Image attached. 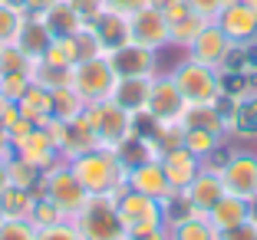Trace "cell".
I'll use <instances>...</instances> for the list:
<instances>
[{
    "mask_svg": "<svg viewBox=\"0 0 257 240\" xmlns=\"http://www.w3.org/2000/svg\"><path fill=\"white\" fill-rule=\"evenodd\" d=\"M0 158H14V142H10L7 128H0Z\"/></svg>",
    "mask_w": 257,
    "mask_h": 240,
    "instance_id": "49",
    "label": "cell"
},
{
    "mask_svg": "<svg viewBox=\"0 0 257 240\" xmlns=\"http://www.w3.org/2000/svg\"><path fill=\"white\" fill-rule=\"evenodd\" d=\"M63 43H66L69 56H73V66H76V63H83V60H92V56H102L99 37H96V30H92L89 23H83V27H79L73 37H66Z\"/></svg>",
    "mask_w": 257,
    "mask_h": 240,
    "instance_id": "26",
    "label": "cell"
},
{
    "mask_svg": "<svg viewBox=\"0 0 257 240\" xmlns=\"http://www.w3.org/2000/svg\"><path fill=\"white\" fill-rule=\"evenodd\" d=\"M69 168L89 194H119V191H125V168L119 165L112 148L86 151V155L73 158Z\"/></svg>",
    "mask_w": 257,
    "mask_h": 240,
    "instance_id": "1",
    "label": "cell"
},
{
    "mask_svg": "<svg viewBox=\"0 0 257 240\" xmlns=\"http://www.w3.org/2000/svg\"><path fill=\"white\" fill-rule=\"evenodd\" d=\"M4 220H7V217H4V214H0V224H4Z\"/></svg>",
    "mask_w": 257,
    "mask_h": 240,
    "instance_id": "54",
    "label": "cell"
},
{
    "mask_svg": "<svg viewBox=\"0 0 257 240\" xmlns=\"http://www.w3.org/2000/svg\"><path fill=\"white\" fill-rule=\"evenodd\" d=\"M86 112V102L76 96V89L69 86H60L53 89V119H63V122H73Z\"/></svg>",
    "mask_w": 257,
    "mask_h": 240,
    "instance_id": "30",
    "label": "cell"
},
{
    "mask_svg": "<svg viewBox=\"0 0 257 240\" xmlns=\"http://www.w3.org/2000/svg\"><path fill=\"white\" fill-rule=\"evenodd\" d=\"M224 30V37L234 46H247L257 40V4H244V0H227L224 10L214 20Z\"/></svg>",
    "mask_w": 257,
    "mask_h": 240,
    "instance_id": "10",
    "label": "cell"
},
{
    "mask_svg": "<svg viewBox=\"0 0 257 240\" xmlns=\"http://www.w3.org/2000/svg\"><path fill=\"white\" fill-rule=\"evenodd\" d=\"M244 53H247V73H257V40H250Z\"/></svg>",
    "mask_w": 257,
    "mask_h": 240,
    "instance_id": "50",
    "label": "cell"
},
{
    "mask_svg": "<svg viewBox=\"0 0 257 240\" xmlns=\"http://www.w3.org/2000/svg\"><path fill=\"white\" fill-rule=\"evenodd\" d=\"M37 63H43V66H53V69H73V56H69V50H66V43H63V40H53Z\"/></svg>",
    "mask_w": 257,
    "mask_h": 240,
    "instance_id": "39",
    "label": "cell"
},
{
    "mask_svg": "<svg viewBox=\"0 0 257 240\" xmlns=\"http://www.w3.org/2000/svg\"><path fill=\"white\" fill-rule=\"evenodd\" d=\"M185 194H188L191 207H195L198 214H208V210H211L214 204H218L221 197L227 194V191H224V181H221V174L198 171V178L191 181L188 188H185Z\"/></svg>",
    "mask_w": 257,
    "mask_h": 240,
    "instance_id": "19",
    "label": "cell"
},
{
    "mask_svg": "<svg viewBox=\"0 0 257 240\" xmlns=\"http://www.w3.org/2000/svg\"><path fill=\"white\" fill-rule=\"evenodd\" d=\"M27 17L30 14H27L20 4H14V0L0 4V43H17V33H20Z\"/></svg>",
    "mask_w": 257,
    "mask_h": 240,
    "instance_id": "32",
    "label": "cell"
},
{
    "mask_svg": "<svg viewBox=\"0 0 257 240\" xmlns=\"http://www.w3.org/2000/svg\"><path fill=\"white\" fill-rule=\"evenodd\" d=\"M218 138H221V135H214V132H204V128H185V132H182V145L198 158V161H201V158L208 155L214 145H218Z\"/></svg>",
    "mask_w": 257,
    "mask_h": 240,
    "instance_id": "35",
    "label": "cell"
},
{
    "mask_svg": "<svg viewBox=\"0 0 257 240\" xmlns=\"http://www.w3.org/2000/svg\"><path fill=\"white\" fill-rule=\"evenodd\" d=\"M109 63H112L115 76L119 79H128V76H152L155 69V50H145L139 43H125L115 53H106Z\"/></svg>",
    "mask_w": 257,
    "mask_h": 240,
    "instance_id": "16",
    "label": "cell"
},
{
    "mask_svg": "<svg viewBox=\"0 0 257 240\" xmlns=\"http://www.w3.org/2000/svg\"><path fill=\"white\" fill-rule=\"evenodd\" d=\"M30 220L33 227H50V224H60V220H66V214H63L60 207H56L50 197H37L33 201V207H30Z\"/></svg>",
    "mask_w": 257,
    "mask_h": 240,
    "instance_id": "36",
    "label": "cell"
},
{
    "mask_svg": "<svg viewBox=\"0 0 257 240\" xmlns=\"http://www.w3.org/2000/svg\"><path fill=\"white\" fill-rule=\"evenodd\" d=\"M231 155H234V151L227 148V145H214L211 151H208V155L201 158V171H208V174H221L227 168V161H231Z\"/></svg>",
    "mask_w": 257,
    "mask_h": 240,
    "instance_id": "40",
    "label": "cell"
},
{
    "mask_svg": "<svg viewBox=\"0 0 257 240\" xmlns=\"http://www.w3.org/2000/svg\"><path fill=\"white\" fill-rule=\"evenodd\" d=\"M17 112L27 122H33V125H46L53 119V89L30 83V89L23 92V99L17 102Z\"/></svg>",
    "mask_w": 257,
    "mask_h": 240,
    "instance_id": "20",
    "label": "cell"
},
{
    "mask_svg": "<svg viewBox=\"0 0 257 240\" xmlns=\"http://www.w3.org/2000/svg\"><path fill=\"white\" fill-rule=\"evenodd\" d=\"M168 240H218V230L208 224L204 214H195L168 227Z\"/></svg>",
    "mask_w": 257,
    "mask_h": 240,
    "instance_id": "27",
    "label": "cell"
},
{
    "mask_svg": "<svg viewBox=\"0 0 257 240\" xmlns=\"http://www.w3.org/2000/svg\"><path fill=\"white\" fill-rule=\"evenodd\" d=\"M43 188H46V197H50L66 217H76L79 207L86 204V197H89V191H86L83 184H79V178L73 174L69 161H56L53 168H46L43 171Z\"/></svg>",
    "mask_w": 257,
    "mask_h": 240,
    "instance_id": "6",
    "label": "cell"
},
{
    "mask_svg": "<svg viewBox=\"0 0 257 240\" xmlns=\"http://www.w3.org/2000/svg\"><path fill=\"white\" fill-rule=\"evenodd\" d=\"M185 4L191 7V14L204 17V20H218V14L224 10L227 0H185Z\"/></svg>",
    "mask_w": 257,
    "mask_h": 240,
    "instance_id": "42",
    "label": "cell"
},
{
    "mask_svg": "<svg viewBox=\"0 0 257 240\" xmlns=\"http://www.w3.org/2000/svg\"><path fill=\"white\" fill-rule=\"evenodd\" d=\"M86 122L92 125V132H96V138H99L102 148H115V145L125 142V135L132 132L136 115L125 112V109H122L119 102H112V99H102V102L86 105Z\"/></svg>",
    "mask_w": 257,
    "mask_h": 240,
    "instance_id": "5",
    "label": "cell"
},
{
    "mask_svg": "<svg viewBox=\"0 0 257 240\" xmlns=\"http://www.w3.org/2000/svg\"><path fill=\"white\" fill-rule=\"evenodd\" d=\"M152 89V76H128V79H119L112 89V102H119L125 112L139 115L145 109V99H149Z\"/></svg>",
    "mask_w": 257,
    "mask_h": 240,
    "instance_id": "21",
    "label": "cell"
},
{
    "mask_svg": "<svg viewBox=\"0 0 257 240\" xmlns=\"http://www.w3.org/2000/svg\"><path fill=\"white\" fill-rule=\"evenodd\" d=\"M162 168H165V178L168 184H172L175 191H185L191 184V181L198 178V171H201V161H198L195 155H191L185 145H175V148H168L165 155L159 158Z\"/></svg>",
    "mask_w": 257,
    "mask_h": 240,
    "instance_id": "15",
    "label": "cell"
},
{
    "mask_svg": "<svg viewBox=\"0 0 257 240\" xmlns=\"http://www.w3.org/2000/svg\"><path fill=\"white\" fill-rule=\"evenodd\" d=\"M224 191L234 197H257V155H231L227 168L221 171Z\"/></svg>",
    "mask_w": 257,
    "mask_h": 240,
    "instance_id": "12",
    "label": "cell"
},
{
    "mask_svg": "<svg viewBox=\"0 0 257 240\" xmlns=\"http://www.w3.org/2000/svg\"><path fill=\"white\" fill-rule=\"evenodd\" d=\"M227 128L237 132V135H257V96H244L241 102H237Z\"/></svg>",
    "mask_w": 257,
    "mask_h": 240,
    "instance_id": "31",
    "label": "cell"
},
{
    "mask_svg": "<svg viewBox=\"0 0 257 240\" xmlns=\"http://www.w3.org/2000/svg\"><path fill=\"white\" fill-rule=\"evenodd\" d=\"M14 4H20L30 17H43L46 10L53 7V4H60V0H14Z\"/></svg>",
    "mask_w": 257,
    "mask_h": 240,
    "instance_id": "47",
    "label": "cell"
},
{
    "mask_svg": "<svg viewBox=\"0 0 257 240\" xmlns=\"http://www.w3.org/2000/svg\"><path fill=\"white\" fill-rule=\"evenodd\" d=\"M227 50H231V40L224 37V30H221L218 23H208V27L198 33V40L188 46L191 60L201 63V66H211V69H218L221 63H224Z\"/></svg>",
    "mask_w": 257,
    "mask_h": 240,
    "instance_id": "14",
    "label": "cell"
},
{
    "mask_svg": "<svg viewBox=\"0 0 257 240\" xmlns=\"http://www.w3.org/2000/svg\"><path fill=\"white\" fill-rule=\"evenodd\" d=\"M10 184V178H7V158H0V191Z\"/></svg>",
    "mask_w": 257,
    "mask_h": 240,
    "instance_id": "51",
    "label": "cell"
},
{
    "mask_svg": "<svg viewBox=\"0 0 257 240\" xmlns=\"http://www.w3.org/2000/svg\"><path fill=\"white\" fill-rule=\"evenodd\" d=\"M128 40L139 46H145V50H165V46H172V27H168L165 14L155 7H139L136 14H128Z\"/></svg>",
    "mask_w": 257,
    "mask_h": 240,
    "instance_id": "8",
    "label": "cell"
},
{
    "mask_svg": "<svg viewBox=\"0 0 257 240\" xmlns=\"http://www.w3.org/2000/svg\"><path fill=\"white\" fill-rule=\"evenodd\" d=\"M50 43H53V37H50V30L43 27V20H40V17H27L23 27H20V33H17V46H20V50L37 63L40 56L46 53V46H50Z\"/></svg>",
    "mask_w": 257,
    "mask_h": 240,
    "instance_id": "25",
    "label": "cell"
},
{
    "mask_svg": "<svg viewBox=\"0 0 257 240\" xmlns=\"http://www.w3.org/2000/svg\"><path fill=\"white\" fill-rule=\"evenodd\" d=\"M185 96L182 89L175 86L172 76H162V79H155L152 76V89H149V99H145V109L142 112L149 115L152 122H182V112H185Z\"/></svg>",
    "mask_w": 257,
    "mask_h": 240,
    "instance_id": "9",
    "label": "cell"
},
{
    "mask_svg": "<svg viewBox=\"0 0 257 240\" xmlns=\"http://www.w3.org/2000/svg\"><path fill=\"white\" fill-rule=\"evenodd\" d=\"M73 224L83 233V240H125L119 210H115V194H89Z\"/></svg>",
    "mask_w": 257,
    "mask_h": 240,
    "instance_id": "2",
    "label": "cell"
},
{
    "mask_svg": "<svg viewBox=\"0 0 257 240\" xmlns=\"http://www.w3.org/2000/svg\"><path fill=\"white\" fill-rule=\"evenodd\" d=\"M125 188L128 191H139V194H149V197H155V201H165V197L175 194V188L168 184L165 168H162L159 158H149V161H142V165L128 168Z\"/></svg>",
    "mask_w": 257,
    "mask_h": 240,
    "instance_id": "11",
    "label": "cell"
},
{
    "mask_svg": "<svg viewBox=\"0 0 257 240\" xmlns=\"http://www.w3.org/2000/svg\"><path fill=\"white\" fill-rule=\"evenodd\" d=\"M168 4H175V0H149V7H155V10H165Z\"/></svg>",
    "mask_w": 257,
    "mask_h": 240,
    "instance_id": "53",
    "label": "cell"
},
{
    "mask_svg": "<svg viewBox=\"0 0 257 240\" xmlns=\"http://www.w3.org/2000/svg\"><path fill=\"white\" fill-rule=\"evenodd\" d=\"M0 240H37V227L27 217H14L0 224Z\"/></svg>",
    "mask_w": 257,
    "mask_h": 240,
    "instance_id": "38",
    "label": "cell"
},
{
    "mask_svg": "<svg viewBox=\"0 0 257 240\" xmlns=\"http://www.w3.org/2000/svg\"><path fill=\"white\" fill-rule=\"evenodd\" d=\"M125 240H168V227H159V230H145V233H136V237H125Z\"/></svg>",
    "mask_w": 257,
    "mask_h": 240,
    "instance_id": "48",
    "label": "cell"
},
{
    "mask_svg": "<svg viewBox=\"0 0 257 240\" xmlns=\"http://www.w3.org/2000/svg\"><path fill=\"white\" fill-rule=\"evenodd\" d=\"M102 4H106L109 10H115V14H136L139 7H145V4H149V0H102Z\"/></svg>",
    "mask_w": 257,
    "mask_h": 240,
    "instance_id": "46",
    "label": "cell"
},
{
    "mask_svg": "<svg viewBox=\"0 0 257 240\" xmlns=\"http://www.w3.org/2000/svg\"><path fill=\"white\" fill-rule=\"evenodd\" d=\"M204 217H208V224L218 233H224V230H231V227L247 220V201H244V197H234V194H224Z\"/></svg>",
    "mask_w": 257,
    "mask_h": 240,
    "instance_id": "22",
    "label": "cell"
},
{
    "mask_svg": "<svg viewBox=\"0 0 257 240\" xmlns=\"http://www.w3.org/2000/svg\"><path fill=\"white\" fill-rule=\"evenodd\" d=\"M14 155L17 158H23V161H30V165H37V168H53L56 161H60V148H56V142L50 138V132H46L43 125H37L33 132H27V135L20 138V142L14 145Z\"/></svg>",
    "mask_w": 257,
    "mask_h": 240,
    "instance_id": "13",
    "label": "cell"
},
{
    "mask_svg": "<svg viewBox=\"0 0 257 240\" xmlns=\"http://www.w3.org/2000/svg\"><path fill=\"white\" fill-rule=\"evenodd\" d=\"M115 210H119L125 237H136V233L165 227L162 201H155V197H149V194H139V191H128V188L119 191V194H115Z\"/></svg>",
    "mask_w": 257,
    "mask_h": 240,
    "instance_id": "4",
    "label": "cell"
},
{
    "mask_svg": "<svg viewBox=\"0 0 257 240\" xmlns=\"http://www.w3.org/2000/svg\"><path fill=\"white\" fill-rule=\"evenodd\" d=\"M37 240H83V233L76 230V224H50V227H37Z\"/></svg>",
    "mask_w": 257,
    "mask_h": 240,
    "instance_id": "41",
    "label": "cell"
},
{
    "mask_svg": "<svg viewBox=\"0 0 257 240\" xmlns=\"http://www.w3.org/2000/svg\"><path fill=\"white\" fill-rule=\"evenodd\" d=\"M162 14H165V20H168V27H172V23H178V20H185V17L191 14V7L188 4H185V0H175V4H168L165 10H162Z\"/></svg>",
    "mask_w": 257,
    "mask_h": 240,
    "instance_id": "45",
    "label": "cell"
},
{
    "mask_svg": "<svg viewBox=\"0 0 257 240\" xmlns=\"http://www.w3.org/2000/svg\"><path fill=\"white\" fill-rule=\"evenodd\" d=\"M89 27L96 30L102 53H115L119 46L132 43V40H128V17L125 14H115V10H109V7L102 10V14H99Z\"/></svg>",
    "mask_w": 257,
    "mask_h": 240,
    "instance_id": "18",
    "label": "cell"
},
{
    "mask_svg": "<svg viewBox=\"0 0 257 240\" xmlns=\"http://www.w3.org/2000/svg\"><path fill=\"white\" fill-rule=\"evenodd\" d=\"M40 20H43V27L50 30V37H53V40H66V37H73V33L83 27V17L76 14V7L69 4V0L53 4V7L46 10Z\"/></svg>",
    "mask_w": 257,
    "mask_h": 240,
    "instance_id": "23",
    "label": "cell"
},
{
    "mask_svg": "<svg viewBox=\"0 0 257 240\" xmlns=\"http://www.w3.org/2000/svg\"><path fill=\"white\" fill-rule=\"evenodd\" d=\"M96 148H102V145H99L92 125L86 122V112L79 115V119L66 122V128H63V145H60L63 161H73V158L86 155V151H96Z\"/></svg>",
    "mask_w": 257,
    "mask_h": 240,
    "instance_id": "17",
    "label": "cell"
},
{
    "mask_svg": "<svg viewBox=\"0 0 257 240\" xmlns=\"http://www.w3.org/2000/svg\"><path fill=\"white\" fill-rule=\"evenodd\" d=\"M0 4H7V0H0Z\"/></svg>",
    "mask_w": 257,
    "mask_h": 240,
    "instance_id": "55",
    "label": "cell"
},
{
    "mask_svg": "<svg viewBox=\"0 0 257 240\" xmlns=\"http://www.w3.org/2000/svg\"><path fill=\"white\" fill-rule=\"evenodd\" d=\"M33 191H23V188H14V184H7V188L0 191V214L7 220L14 217H30V207H33Z\"/></svg>",
    "mask_w": 257,
    "mask_h": 240,
    "instance_id": "28",
    "label": "cell"
},
{
    "mask_svg": "<svg viewBox=\"0 0 257 240\" xmlns=\"http://www.w3.org/2000/svg\"><path fill=\"white\" fill-rule=\"evenodd\" d=\"M30 73H7V76H0V96H7L10 102H20L23 92L30 89Z\"/></svg>",
    "mask_w": 257,
    "mask_h": 240,
    "instance_id": "37",
    "label": "cell"
},
{
    "mask_svg": "<svg viewBox=\"0 0 257 240\" xmlns=\"http://www.w3.org/2000/svg\"><path fill=\"white\" fill-rule=\"evenodd\" d=\"M17 119H20V112H17V102H10L7 96H0V128H10Z\"/></svg>",
    "mask_w": 257,
    "mask_h": 240,
    "instance_id": "44",
    "label": "cell"
},
{
    "mask_svg": "<svg viewBox=\"0 0 257 240\" xmlns=\"http://www.w3.org/2000/svg\"><path fill=\"white\" fill-rule=\"evenodd\" d=\"M208 23H214V20H204V17H198V14H188L185 20L172 23V43L175 46H191Z\"/></svg>",
    "mask_w": 257,
    "mask_h": 240,
    "instance_id": "34",
    "label": "cell"
},
{
    "mask_svg": "<svg viewBox=\"0 0 257 240\" xmlns=\"http://www.w3.org/2000/svg\"><path fill=\"white\" fill-rule=\"evenodd\" d=\"M7 73H33V60L17 43H0V76Z\"/></svg>",
    "mask_w": 257,
    "mask_h": 240,
    "instance_id": "33",
    "label": "cell"
},
{
    "mask_svg": "<svg viewBox=\"0 0 257 240\" xmlns=\"http://www.w3.org/2000/svg\"><path fill=\"white\" fill-rule=\"evenodd\" d=\"M119 83L109 56H92V60H83L69 69V89H76V96L83 99L86 105L102 102V99H112V89Z\"/></svg>",
    "mask_w": 257,
    "mask_h": 240,
    "instance_id": "3",
    "label": "cell"
},
{
    "mask_svg": "<svg viewBox=\"0 0 257 240\" xmlns=\"http://www.w3.org/2000/svg\"><path fill=\"white\" fill-rule=\"evenodd\" d=\"M247 220L257 227V197H250V201H247Z\"/></svg>",
    "mask_w": 257,
    "mask_h": 240,
    "instance_id": "52",
    "label": "cell"
},
{
    "mask_svg": "<svg viewBox=\"0 0 257 240\" xmlns=\"http://www.w3.org/2000/svg\"><path fill=\"white\" fill-rule=\"evenodd\" d=\"M7 178L14 188H23V191H33L43 178V168L30 165V161H23V158H7Z\"/></svg>",
    "mask_w": 257,
    "mask_h": 240,
    "instance_id": "29",
    "label": "cell"
},
{
    "mask_svg": "<svg viewBox=\"0 0 257 240\" xmlns=\"http://www.w3.org/2000/svg\"><path fill=\"white\" fill-rule=\"evenodd\" d=\"M218 240H257V227L250 224V220H244V224L231 227V230L218 233Z\"/></svg>",
    "mask_w": 257,
    "mask_h": 240,
    "instance_id": "43",
    "label": "cell"
},
{
    "mask_svg": "<svg viewBox=\"0 0 257 240\" xmlns=\"http://www.w3.org/2000/svg\"><path fill=\"white\" fill-rule=\"evenodd\" d=\"M182 128H204V132L221 135V132H227V122H224V115L218 112L214 102H198V105H185Z\"/></svg>",
    "mask_w": 257,
    "mask_h": 240,
    "instance_id": "24",
    "label": "cell"
},
{
    "mask_svg": "<svg viewBox=\"0 0 257 240\" xmlns=\"http://www.w3.org/2000/svg\"><path fill=\"white\" fill-rule=\"evenodd\" d=\"M172 79H175V86L182 89V96H185V102H188V105L214 102V99H218V92H221V86H218V69L201 66V63H195V60L182 63V66L172 73Z\"/></svg>",
    "mask_w": 257,
    "mask_h": 240,
    "instance_id": "7",
    "label": "cell"
}]
</instances>
